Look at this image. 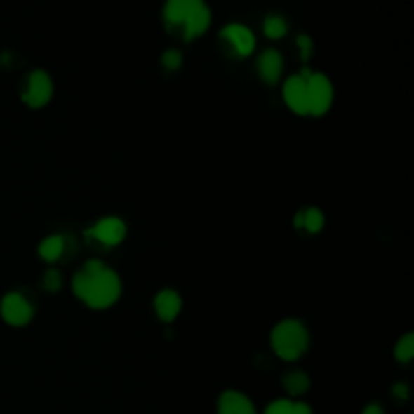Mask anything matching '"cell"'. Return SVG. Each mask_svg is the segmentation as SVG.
I'll list each match as a JSON object with an SVG mask.
<instances>
[{"label": "cell", "mask_w": 414, "mask_h": 414, "mask_svg": "<svg viewBox=\"0 0 414 414\" xmlns=\"http://www.w3.org/2000/svg\"><path fill=\"white\" fill-rule=\"evenodd\" d=\"M73 291L93 309H105L120 298L121 283L114 270L98 259H91L73 277Z\"/></svg>", "instance_id": "1"}, {"label": "cell", "mask_w": 414, "mask_h": 414, "mask_svg": "<svg viewBox=\"0 0 414 414\" xmlns=\"http://www.w3.org/2000/svg\"><path fill=\"white\" fill-rule=\"evenodd\" d=\"M274 352L285 361L298 359L307 349L309 345V333L300 321L286 319L277 323V327L270 335Z\"/></svg>", "instance_id": "2"}, {"label": "cell", "mask_w": 414, "mask_h": 414, "mask_svg": "<svg viewBox=\"0 0 414 414\" xmlns=\"http://www.w3.org/2000/svg\"><path fill=\"white\" fill-rule=\"evenodd\" d=\"M307 86V110L311 115L321 116L327 114L333 100V88L328 78L322 73H312L306 81Z\"/></svg>", "instance_id": "3"}, {"label": "cell", "mask_w": 414, "mask_h": 414, "mask_svg": "<svg viewBox=\"0 0 414 414\" xmlns=\"http://www.w3.org/2000/svg\"><path fill=\"white\" fill-rule=\"evenodd\" d=\"M54 93V86H52V79L49 78L46 72H33L26 81L23 99L29 107H42L49 102Z\"/></svg>", "instance_id": "4"}, {"label": "cell", "mask_w": 414, "mask_h": 414, "mask_svg": "<svg viewBox=\"0 0 414 414\" xmlns=\"http://www.w3.org/2000/svg\"><path fill=\"white\" fill-rule=\"evenodd\" d=\"M0 311H2L4 321L15 327L26 326L33 317V309H31L29 302L18 293H10L5 296L2 305H0Z\"/></svg>", "instance_id": "5"}, {"label": "cell", "mask_w": 414, "mask_h": 414, "mask_svg": "<svg viewBox=\"0 0 414 414\" xmlns=\"http://www.w3.org/2000/svg\"><path fill=\"white\" fill-rule=\"evenodd\" d=\"M88 235H91L105 246H115L125 238L126 227L116 217H105L88 232Z\"/></svg>", "instance_id": "6"}, {"label": "cell", "mask_w": 414, "mask_h": 414, "mask_svg": "<svg viewBox=\"0 0 414 414\" xmlns=\"http://www.w3.org/2000/svg\"><path fill=\"white\" fill-rule=\"evenodd\" d=\"M283 98L288 107L298 115H307V86L300 75L286 79L283 86Z\"/></svg>", "instance_id": "7"}, {"label": "cell", "mask_w": 414, "mask_h": 414, "mask_svg": "<svg viewBox=\"0 0 414 414\" xmlns=\"http://www.w3.org/2000/svg\"><path fill=\"white\" fill-rule=\"evenodd\" d=\"M220 36L230 42V44L236 49L238 54L243 57L253 54L254 46H256V39H254V34L251 33V29L238 23H232L225 26V28L222 29Z\"/></svg>", "instance_id": "8"}, {"label": "cell", "mask_w": 414, "mask_h": 414, "mask_svg": "<svg viewBox=\"0 0 414 414\" xmlns=\"http://www.w3.org/2000/svg\"><path fill=\"white\" fill-rule=\"evenodd\" d=\"M204 5V0H167L163 13L170 25H185Z\"/></svg>", "instance_id": "9"}, {"label": "cell", "mask_w": 414, "mask_h": 414, "mask_svg": "<svg viewBox=\"0 0 414 414\" xmlns=\"http://www.w3.org/2000/svg\"><path fill=\"white\" fill-rule=\"evenodd\" d=\"M219 414H256V410L246 395L228 390L219 398Z\"/></svg>", "instance_id": "10"}, {"label": "cell", "mask_w": 414, "mask_h": 414, "mask_svg": "<svg viewBox=\"0 0 414 414\" xmlns=\"http://www.w3.org/2000/svg\"><path fill=\"white\" fill-rule=\"evenodd\" d=\"M156 312L163 322H172L182 309V298L177 291L163 290L156 296Z\"/></svg>", "instance_id": "11"}, {"label": "cell", "mask_w": 414, "mask_h": 414, "mask_svg": "<svg viewBox=\"0 0 414 414\" xmlns=\"http://www.w3.org/2000/svg\"><path fill=\"white\" fill-rule=\"evenodd\" d=\"M282 70L283 60L282 55H280L277 51H265L261 58H259V73H261L264 81H267L270 84L277 83L279 78L282 76Z\"/></svg>", "instance_id": "12"}, {"label": "cell", "mask_w": 414, "mask_h": 414, "mask_svg": "<svg viewBox=\"0 0 414 414\" xmlns=\"http://www.w3.org/2000/svg\"><path fill=\"white\" fill-rule=\"evenodd\" d=\"M211 25V10L207 5H204L203 8L199 10V12H196L193 17H191L187 23H185V38L188 41L189 39H194L201 36L203 33H206L207 28H209Z\"/></svg>", "instance_id": "13"}, {"label": "cell", "mask_w": 414, "mask_h": 414, "mask_svg": "<svg viewBox=\"0 0 414 414\" xmlns=\"http://www.w3.org/2000/svg\"><path fill=\"white\" fill-rule=\"evenodd\" d=\"M63 249H65V240L62 236H49L46 238L44 241L41 243L39 246V254L42 259L46 261L54 262L63 254Z\"/></svg>", "instance_id": "14"}, {"label": "cell", "mask_w": 414, "mask_h": 414, "mask_svg": "<svg viewBox=\"0 0 414 414\" xmlns=\"http://www.w3.org/2000/svg\"><path fill=\"white\" fill-rule=\"evenodd\" d=\"M309 384H311L309 377L302 373V370H295V373L286 374V377L283 379V385H285L286 392L293 396L302 395L305 392H307V389H309Z\"/></svg>", "instance_id": "15"}, {"label": "cell", "mask_w": 414, "mask_h": 414, "mask_svg": "<svg viewBox=\"0 0 414 414\" xmlns=\"http://www.w3.org/2000/svg\"><path fill=\"white\" fill-rule=\"evenodd\" d=\"M414 356V335L413 333H408V335L401 337L398 340L395 347V358L400 361V363H408Z\"/></svg>", "instance_id": "16"}, {"label": "cell", "mask_w": 414, "mask_h": 414, "mask_svg": "<svg viewBox=\"0 0 414 414\" xmlns=\"http://www.w3.org/2000/svg\"><path fill=\"white\" fill-rule=\"evenodd\" d=\"M286 21L282 17H269L264 23V33L267 38L272 39H280L282 36L286 34Z\"/></svg>", "instance_id": "17"}, {"label": "cell", "mask_w": 414, "mask_h": 414, "mask_svg": "<svg viewBox=\"0 0 414 414\" xmlns=\"http://www.w3.org/2000/svg\"><path fill=\"white\" fill-rule=\"evenodd\" d=\"M302 214H305V224H302V228H306L309 233H317L322 230L326 219H323V214L319 209L311 207V209L305 211Z\"/></svg>", "instance_id": "18"}, {"label": "cell", "mask_w": 414, "mask_h": 414, "mask_svg": "<svg viewBox=\"0 0 414 414\" xmlns=\"http://www.w3.org/2000/svg\"><path fill=\"white\" fill-rule=\"evenodd\" d=\"M264 414H295L293 401L290 400H275L270 403Z\"/></svg>", "instance_id": "19"}, {"label": "cell", "mask_w": 414, "mask_h": 414, "mask_svg": "<svg viewBox=\"0 0 414 414\" xmlns=\"http://www.w3.org/2000/svg\"><path fill=\"white\" fill-rule=\"evenodd\" d=\"M62 286V275L58 270H47L44 275V288L49 291H57Z\"/></svg>", "instance_id": "20"}, {"label": "cell", "mask_w": 414, "mask_h": 414, "mask_svg": "<svg viewBox=\"0 0 414 414\" xmlns=\"http://www.w3.org/2000/svg\"><path fill=\"white\" fill-rule=\"evenodd\" d=\"M182 60L183 57L178 51H167L166 54L162 55V63L168 70H177V68L182 65Z\"/></svg>", "instance_id": "21"}, {"label": "cell", "mask_w": 414, "mask_h": 414, "mask_svg": "<svg viewBox=\"0 0 414 414\" xmlns=\"http://www.w3.org/2000/svg\"><path fill=\"white\" fill-rule=\"evenodd\" d=\"M296 42H298V46L301 49L302 60H307V58H309L311 54H312V41H311V38H307L306 34H301V36H298Z\"/></svg>", "instance_id": "22"}, {"label": "cell", "mask_w": 414, "mask_h": 414, "mask_svg": "<svg viewBox=\"0 0 414 414\" xmlns=\"http://www.w3.org/2000/svg\"><path fill=\"white\" fill-rule=\"evenodd\" d=\"M392 392H394V395L396 398H400V400H406L408 398V387L405 384H395Z\"/></svg>", "instance_id": "23"}, {"label": "cell", "mask_w": 414, "mask_h": 414, "mask_svg": "<svg viewBox=\"0 0 414 414\" xmlns=\"http://www.w3.org/2000/svg\"><path fill=\"white\" fill-rule=\"evenodd\" d=\"M293 411L295 414H312L311 408L301 401H293Z\"/></svg>", "instance_id": "24"}, {"label": "cell", "mask_w": 414, "mask_h": 414, "mask_svg": "<svg viewBox=\"0 0 414 414\" xmlns=\"http://www.w3.org/2000/svg\"><path fill=\"white\" fill-rule=\"evenodd\" d=\"M363 414H385V413L384 410H382L380 405H377V403H370L369 406H366Z\"/></svg>", "instance_id": "25"}, {"label": "cell", "mask_w": 414, "mask_h": 414, "mask_svg": "<svg viewBox=\"0 0 414 414\" xmlns=\"http://www.w3.org/2000/svg\"><path fill=\"white\" fill-rule=\"evenodd\" d=\"M302 224H305V214H302V212H298L295 217V227L302 228Z\"/></svg>", "instance_id": "26"}]
</instances>
